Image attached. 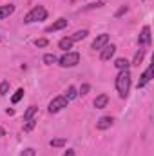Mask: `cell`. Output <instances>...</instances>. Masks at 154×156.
Wrapping results in <instances>:
<instances>
[{
	"mask_svg": "<svg viewBox=\"0 0 154 156\" xmlns=\"http://www.w3.org/2000/svg\"><path fill=\"white\" fill-rule=\"evenodd\" d=\"M114 53H116V45H105L103 49H102V55H100V58L103 60V62H107V60H111L113 56H114Z\"/></svg>",
	"mask_w": 154,
	"mask_h": 156,
	"instance_id": "cell-6",
	"label": "cell"
},
{
	"mask_svg": "<svg viewBox=\"0 0 154 156\" xmlns=\"http://www.w3.org/2000/svg\"><path fill=\"white\" fill-rule=\"evenodd\" d=\"M143 56H145V51L143 49H140L136 55H134V60H132V66H140V62L143 60Z\"/></svg>",
	"mask_w": 154,
	"mask_h": 156,
	"instance_id": "cell-17",
	"label": "cell"
},
{
	"mask_svg": "<svg viewBox=\"0 0 154 156\" xmlns=\"http://www.w3.org/2000/svg\"><path fill=\"white\" fill-rule=\"evenodd\" d=\"M129 66H131V62H129L127 58H118V60L114 62V67H116V69H120V71L129 69Z\"/></svg>",
	"mask_w": 154,
	"mask_h": 156,
	"instance_id": "cell-13",
	"label": "cell"
},
{
	"mask_svg": "<svg viewBox=\"0 0 154 156\" xmlns=\"http://www.w3.org/2000/svg\"><path fill=\"white\" fill-rule=\"evenodd\" d=\"M113 122H114V120H113L111 116H102L98 122H96V127H98L100 131H103V129H109V127L113 125Z\"/></svg>",
	"mask_w": 154,
	"mask_h": 156,
	"instance_id": "cell-10",
	"label": "cell"
},
{
	"mask_svg": "<svg viewBox=\"0 0 154 156\" xmlns=\"http://www.w3.org/2000/svg\"><path fill=\"white\" fill-rule=\"evenodd\" d=\"M64 107H67V98H65V96H56V98H53L51 104H49V113H58V111H62Z\"/></svg>",
	"mask_w": 154,
	"mask_h": 156,
	"instance_id": "cell-4",
	"label": "cell"
},
{
	"mask_svg": "<svg viewBox=\"0 0 154 156\" xmlns=\"http://www.w3.org/2000/svg\"><path fill=\"white\" fill-rule=\"evenodd\" d=\"M58 62H60L62 67H75V66L80 64V55L78 53H65Z\"/></svg>",
	"mask_w": 154,
	"mask_h": 156,
	"instance_id": "cell-3",
	"label": "cell"
},
{
	"mask_svg": "<svg viewBox=\"0 0 154 156\" xmlns=\"http://www.w3.org/2000/svg\"><path fill=\"white\" fill-rule=\"evenodd\" d=\"M107 42H109V35H98L94 42H93V49H103L105 45H107Z\"/></svg>",
	"mask_w": 154,
	"mask_h": 156,
	"instance_id": "cell-8",
	"label": "cell"
},
{
	"mask_svg": "<svg viewBox=\"0 0 154 156\" xmlns=\"http://www.w3.org/2000/svg\"><path fill=\"white\" fill-rule=\"evenodd\" d=\"M47 44H49V42H47V40H45V38L35 40V45H37V47H45V45H47Z\"/></svg>",
	"mask_w": 154,
	"mask_h": 156,
	"instance_id": "cell-25",
	"label": "cell"
},
{
	"mask_svg": "<svg viewBox=\"0 0 154 156\" xmlns=\"http://www.w3.org/2000/svg\"><path fill=\"white\" fill-rule=\"evenodd\" d=\"M20 156H35V149L27 147V149H24V151H22V154H20Z\"/></svg>",
	"mask_w": 154,
	"mask_h": 156,
	"instance_id": "cell-26",
	"label": "cell"
},
{
	"mask_svg": "<svg viewBox=\"0 0 154 156\" xmlns=\"http://www.w3.org/2000/svg\"><path fill=\"white\" fill-rule=\"evenodd\" d=\"M4 134H5V131H4V129H2V127H0V138H2V136H4Z\"/></svg>",
	"mask_w": 154,
	"mask_h": 156,
	"instance_id": "cell-29",
	"label": "cell"
},
{
	"mask_svg": "<svg viewBox=\"0 0 154 156\" xmlns=\"http://www.w3.org/2000/svg\"><path fill=\"white\" fill-rule=\"evenodd\" d=\"M116 89H118L121 98H125L129 94V89H131V73H129V69H123V71L118 73V76H116Z\"/></svg>",
	"mask_w": 154,
	"mask_h": 156,
	"instance_id": "cell-1",
	"label": "cell"
},
{
	"mask_svg": "<svg viewBox=\"0 0 154 156\" xmlns=\"http://www.w3.org/2000/svg\"><path fill=\"white\" fill-rule=\"evenodd\" d=\"M152 71H154V67H152V66H149V67H147V71L142 75V80L138 82V89H140V87H145V85L151 82V78H152Z\"/></svg>",
	"mask_w": 154,
	"mask_h": 156,
	"instance_id": "cell-9",
	"label": "cell"
},
{
	"mask_svg": "<svg viewBox=\"0 0 154 156\" xmlns=\"http://www.w3.org/2000/svg\"><path fill=\"white\" fill-rule=\"evenodd\" d=\"M67 26V20L65 18H58L56 22H53L49 27H45V33H53V31H60V29H64Z\"/></svg>",
	"mask_w": 154,
	"mask_h": 156,
	"instance_id": "cell-7",
	"label": "cell"
},
{
	"mask_svg": "<svg viewBox=\"0 0 154 156\" xmlns=\"http://www.w3.org/2000/svg\"><path fill=\"white\" fill-rule=\"evenodd\" d=\"M127 9H129V7H127V5H121V7H120V9H118V11H116V18H120V16H121V15H125V13H127Z\"/></svg>",
	"mask_w": 154,
	"mask_h": 156,
	"instance_id": "cell-24",
	"label": "cell"
},
{
	"mask_svg": "<svg viewBox=\"0 0 154 156\" xmlns=\"http://www.w3.org/2000/svg\"><path fill=\"white\" fill-rule=\"evenodd\" d=\"M76 96H78V91H76V87H73V85H71V87L67 89V94H65V98H67V102H69V100H75Z\"/></svg>",
	"mask_w": 154,
	"mask_h": 156,
	"instance_id": "cell-18",
	"label": "cell"
},
{
	"mask_svg": "<svg viewBox=\"0 0 154 156\" xmlns=\"http://www.w3.org/2000/svg\"><path fill=\"white\" fill-rule=\"evenodd\" d=\"M49 145L51 147H64L65 145V138H54V140L49 142Z\"/></svg>",
	"mask_w": 154,
	"mask_h": 156,
	"instance_id": "cell-19",
	"label": "cell"
},
{
	"mask_svg": "<svg viewBox=\"0 0 154 156\" xmlns=\"http://www.w3.org/2000/svg\"><path fill=\"white\" fill-rule=\"evenodd\" d=\"M87 35H89V33H87L85 29H82V31H76V33H75L73 37H69V38L73 40V42H78V40H83L85 37H87Z\"/></svg>",
	"mask_w": 154,
	"mask_h": 156,
	"instance_id": "cell-16",
	"label": "cell"
},
{
	"mask_svg": "<svg viewBox=\"0 0 154 156\" xmlns=\"http://www.w3.org/2000/svg\"><path fill=\"white\" fill-rule=\"evenodd\" d=\"M107 104H109V96L107 94H100L94 100V107L96 109H103V107H107Z\"/></svg>",
	"mask_w": 154,
	"mask_h": 156,
	"instance_id": "cell-11",
	"label": "cell"
},
{
	"mask_svg": "<svg viewBox=\"0 0 154 156\" xmlns=\"http://www.w3.org/2000/svg\"><path fill=\"white\" fill-rule=\"evenodd\" d=\"M35 125H37V120H33V118H31V120H27V123L24 125V131H26V133H29V131H33V129H35Z\"/></svg>",
	"mask_w": 154,
	"mask_h": 156,
	"instance_id": "cell-22",
	"label": "cell"
},
{
	"mask_svg": "<svg viewBox=\"0 0 154 156\" xmlns=\"http://www.w3.org/2000/svg\"><path fill=\"white\" fill-rule=\"evenodd\" d=\"M7 91H9V82H2L0 83V94L4 96V94H7Z\"/></svg>",
	"mask_w": 154,
	"mask_h": 156,
	"instance_id": "cell-23",
	"label": "cell"
},
{
	"mask_svg": "<svg viewBox=\"0 0 154 156\" xmlns=\"http://www.w3.org/2000/svg\"><path fill=\"white\" fill-rule=\"evenodd\" d=\"M64 156H75V151H73V149H67V151L64 153Z\"/></svg>",
	"mask_w": 154,
	"mask_h": 156,
	"instance_id": "cell-28",
	"label": "cell"
},
{
	"mask_svg": "<svg viewBox=\"0 0 154 156\" xmlns=\"http://www.w3.org/2000/svg\"><path fill=\"white\" fill-rule=\"evenodd\" d=\"M13 11H15V5H13V4L2 5V7H0V20H4V18H7L9 15H13Z\"/></svg>",
	"mask_w": 154,
	"mask_h": 156,
	"instance_id": "cell-12",
	"label": "cell"
},
{
	"mask_svg": "<svg viewBox=\"0 0 154 156\" xmlns=\"http://www.w3.org/2000/svg\"><path fill=\"white\" fill-rule=\"evenodd\" d=\"M22 96H24V89H18V91L11 96V102H13V104H18V102L22 100Z\"/></svg>",
	"mask_w": 154,
	"mask_h": 156,
	"instance_id": "cell-20",
	"label": "cell"
},
{
	"mask_svg": "<svg viewBox=\"0 0 154 156\" xmlns=\"http://www.w3.org/2000/svg\"><path fill=\"white\" fill-rule=\"evenodd\" d=\"M58 47L60 49H64V51H67V49H71L73 47V40L71 38H62L58 42Z\"/></svg>",
	"mask_w": 154,
	"mask_h": 156,
	"instance_id": "cell-14",
	"label": "cell"
},
{
	"mask_svg": "<svg viewBox=\"0 0 154 156\" xmlns=\"http://www.w3.org/2000/svg\"><path fill=\"white\" fill-rule=\"evenodd\" d=\"M56 60H58V58H56V56H54V55H51V53H49V55H45V56H44V64H47V66H51V64H54V62H56Z\"/></svg>",
	"mask_w": 154,
	"mask_h": 156,
	"instance_id": "cell-21",
	"label": "cell"
},
{
	"mask_svg": "<svg viewBox=\"0 0 154 156\" xmlns=\"http://www.w3.org/2000/svg\"><path fill=\"white\" fill-rule=\"evenodd\" d=\"M37 111H38V107L29 105V107H27V111H26V115H24V120H26V122H27V120H31V118L37 115Z\"/></svg>",
	"mask_w": 154,
	"mask_h": 156,
	"instance_id": "cell-15",
	"label": "cell"
},
{
	"mask_svg": "<svg viewBox=\"0 0 154 156\" xmlns=\"http://www.w3.org/2000/svg\"><path fill=\"white\" fill-rule=\"evenodd\" d=\"M89 91H91V85H89V83H83V85L80 87V93H82V94H87Z\"/></svg>",
	"mask_w": 154,
	"mask_h": 156,
	"instance_id": "cell-27",
	"label": "cell"
},
{
	"mask_svg": "<svg viewBox=\"0 0 154 156\" xmlns=\"http://www.w3.org/2000/svg\"><path fill=\"white\" fill-rule=\"evenodd\" d=\"M45 16H47L45 7H44V5H35V7L26 15L24 22H26V24H33V22H37V20H45Z\"/></svg>",
	"mask_w": 154,
	"mask_h": 156,
	"instance_id": "cell-2",
	"label": "cell"
},
{
	"mask_svg": "<svg viewBox=\"0 0 154 156\" xmlns=\"http://www.w3.org/2000/svg\"><path fill=\"white\" fill-rule=\"evenodd\" d=\"M138 44H140V45H149V44H151V27H149V26H143L142 35H140V38H138Z\"/></svg>",
	"mask_w": 154,
	"mask_h": 156,
	"instance_id": "cell-5",
	"label": "cell"
}]
</instances>
